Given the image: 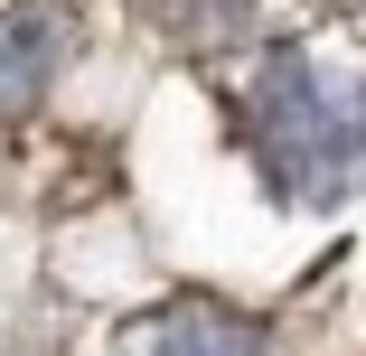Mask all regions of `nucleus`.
<instances>
[{"mask_svg": "<svg viewBox=\"0 0 366 356\" xmlns=\"http://www.w3.org/2000/svg\"><path fill=\"white\" fill-rule=\"evenodd\" d=\"M122 356H263V337L235 310H216V300H169L151 319H132Z\"/></svg>", "mask_w": 366, "mask_h": 356, "instance_id": "7ed1b4c3", "label": "nucleus"}, {"mask_svg": "<svg viewBox=\"0 0 366 356\" xmlns=\"http://www.w3.org/2000/svg\"><path fill=\"white\" fill-rule=\"evenodd\" d=\"M254 160L282 197H338L366 160V56L338 38H291L254 66L244 94Z\"/></svg>", "mask_w": 366, "mask_h": 356, "instance_id": "f257e3e1", "label": "nucleus"}, {"mask_svg": "<svg viewBox=\"0 0 366 356\" xmlns=\"http://www.w3.org/2000/svg\"><path fill=\"white\" fill-rule=\"evenodd\" d=\"M66 38H76V10H66V0H10V10H0V113L29 103L56 76Z\"/></svg>", "mask_w": 366, "mask_h": 356, "instance_id": "f03ea898", "label": "nucleus"}, {"mask_svg": "<svg viewBox=\"0 0 366 356\" xmlns=\"http://www.w3.org/2000/svg\"><path fill=\"white\" fill-rule=\"evenodd\" d=\"M254 10V0H160V29H179V38H216V29H235Z\"/></svg>", "mask_w": 366, "mask_h": 356, "instance_id": "20e7f679", "label": "nucleus"}]
</instances>
